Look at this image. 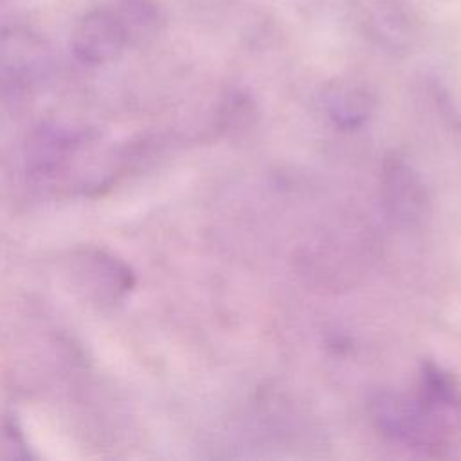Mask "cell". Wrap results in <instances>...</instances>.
<instances>
[{"label":"cell","instance_id":"obj_1","mask_svg":"<svg viewBox=\"0 0 461 461\" xmlns=\"http://www.w3.org/2000/svg\"><path fill=\"white\" fill-rule=\"evenodd\" d=\"M157 23L158 7L153 0H108L77 20L70 38L72 52L86 65L108 63Z\"/></svg>","mask_w":461,"mask_h":461},{"label":"cell","instance_id":"obj_2","mask_svg":"<svg viewBox=\"0 0 461 461\" xmlns=\"http://www.w3.org/2000/svg\"><path fill=\"white\" fill-rule=\"evenodd\" d=\"M50 70L52 54L41 36L23 27L0 31V99L16 101L32 94Z\"/></svg>","mask_w":461,"mask_h":461},{"label":"cell","instance_id":"obj_3","mask_svg":"<svg viewBox=\"0 0 461 461\" xmlns=\"http://www.w3.org/2000/svg\"><path fill=\"white\" fill-rule=\"evenodd\" d=\"M371 420L378 432L409 448L439 454L447 438L432 425L418 398L394 393H378L369 405Z\"/></svg>","mask_w":461,"mask_h":461},{"label":"cell","instance_id":"obj_4","mask_svg":"<svg viewBox=\"0 0 461 461\" xmlns=\"http://www.w3.org/2000/svg\"><path fill=\"white\" fill-rule=\"evenodd\" d=\"M380 196L387 216L398 225H416L427 214L425 185L412 167L396 155L384 162Z\"/></svg>","mask_w":461,"mask_h":461},{"label":"cell","instance_id":"obj_5","mask_svg":"<svg viewBox=\"0 0 461 461\" xmlns=\"http://www.w3.org/2000/svg\"><path fill=\"white\" fill-rule=\"evenodd\" d=\"M416 398L445 438L461 430V385L443 367L432 362L423 364Z\"/></svg>","mask_w":461,"mask_h":461},{"label":"cell","instance_id":"obj_6","mask_svg":"<svg viewBox=\"0 0 461 461\" xmlns=\"http://www.w3.org/2000/svg\"><path fill=\"white\" fill-rule=\"evenodd\" d=\"M330 115L346 128L360 124L369 113V97L366 92L351 88V86H339L333 88L326 97Z\"/></svg>","mask_w":461,"mask_h":461}]
</instances>
